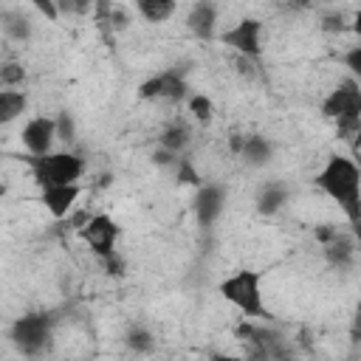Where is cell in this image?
I'll return each mask as SVG.
<instances>
[{"label":"cell","mask_w":361,"mask_h":361,"mask_svg":"<svg viewBox=\"0 0 361 361\" xmlns=\"http://www.w3.org/2000/svg\"><path fill=\"white\" fill-rule=\"evenodd\" d=\"M316 183L330 200L338 203V209L355 228L358 217H361V169H358V164L347 155H330L324 161V166L319 169Z\"/></svg>","instance_id":"obj_1"},{"label":"cell","mask_w":361,"mask_h":361,"mask_svg":"<svg viewBox=\"0 0 361 361\" xmlns=\"http://www.w3.org/2000/svg\"><path fill=\"white\" fill-rule=\"evenodd\" d=\"M220 296L231 302L245 319H268L262 302V274L254 268H237L231 276L220 282Z\"/></svg>","instance_id":"obj_2"},{"label":"cell","mask_w":361,"mask_h":361,"mask_svg":"<svg viewBox=\"0 0 361 361\" xmlns=\"http://www.w3.org/2000/svg\"><path fill=\"white\" fill-rule=\"evenodd\" d=\"M322 116L336 121L338 138L353 141L361 130V90H358V82L350 79V82H341L336 90H330L322 102Z\"/></svg>","instance_id":"obj_3"},{"label":"cell","mask_w":361,"mask_h":361,"mask_svg":"<svg viewBox=\"0 0 361 361\" xmlns=\"http://www.w3.org/2000/svg\"><path fill=\"white\" fill-rule=\"evenodd\" d=\"M31 169V178L39 189L62 186V183H79L85 175V161L73 152H48V155H25L23 158Z\"/></svg>","instance_id":"obj_4"},{"label":"cell","mask_w":361,"mask_h":361,"mask_svg":"<svg viewBox=\"0 0 361 361\" xmlns=\"http://www.w3.org/2000/svg\"><path fill=\"white\" fill-rule=\"evenodd\" d=\"M51 333H54V319L48 313H25L20 316L11 330H8V338L11 344L23 353V355H39L42 350H48L51 344Z\"/></svg>","instance_id":"obj_5"},{"label":"cell","mask_w":361,"mask_h":361,"mask_svg":"<svg viewBox=\"0 0 361 361\" xmlns=\"http://www.w3.org/2000/svg\"><path fill=\"white\" fill-rule=\"evenodd\" d=\"M220 42L226 48H231L234 56H245V59L257 62L262 56V20H257V17L237 20L231 28H226L220 34Z\"/></svg>","instance_id":"obj_6"},{"label":"cell","mask_w":361,"mask_h":361,"mask_svg":"<svg viewBox=\"0 0 361 361\" xmlns=\"http://www.w3.org/2000/svg\"><path fill=\"white\" fill-rule=\"evenodd\" d=\"M79 237L90 245V251L104 262L116 254V240H118V226L110 214H90V220L79 228Z\"/></svg>","instance_id":"obj_7"},{"label":"cell","mask_w":361,"mask_h":361,"mask_svg":"<svg viewBox=\"0 0 361 361\" xmlns=\"http://www.w3.org/2000/svg\"><path fill=\"white\" fill-rule=\"evenodd\" d=\"M186 93H189V85H186L183 73L175 71V68L161 71V73L144 79L141 87H138V96H141L144 102H152V99H161V102H180V99H186Z\"/></svg>","instance_id":"obj_8"},{"label":"cell","mask_w":361,"mask_h":361,"mask_svg":"<svg viewBox=\"0 0 361 361\" xmlns=\"http://www.w3.org/2000/svg\"><path fill=\"white\" fill-rule=\"evenodd\" d=\"M23 147L28 149V155H48L54 152V141H56V121L51 116H34L25 121L23 133H20Z\"/></svg>","instance_id":"obj_9"},{"label":"cell","mask_w":361,"mask_h":361,"mask_svg":"<svg viewBox=\"0 0 361 361\" xmlns=\"http://www.w3.org/2000/svg\"><path fill=\"white\" fill-rule=\"evenodd\" d=\"M82 197V183H62V186H48L39 192L42 206L51 212V217L62 220L76 209V200Z\"/></svg>","instance_id":"obj_10"},{"label":"cell","mask_w":361,"mask_h":361,"mask_svg":"<svg viewBox=\"0 0 361 361\" xmlns=\"http://www.w3.org/2000/svg\"><path fill=\"white\" fill-rule=\"evenodd\" d=\"M226 206V189L217 183H200L197 195H195V214L200 226H212Z\"/></svg>","instance_id":"obj_11"},{"label":"cell","mask_w":361,"mask_h":361,"mask_svg":"<svg viewBox=\"0 0 361 361\" xmlns=\"http://www.w3.org/2000/svg\"><path fill=\"white\" fill-rule=\"evenodd\" d=\"M186 25L197 39H212L217 28V6L214 3H195L186 14Z\"/></svg>","instance_id":"obj_12"},{"label":"cell","mask_w":361,"mask_h":361,"mask_svg":"<svg viewBox=\"0 0 361 361\" xmlns=\"http://www.w3.org/2000/svg\"><path fill=\"white\" fill-rule=\"evenodd\" d=\"M158 144H161V149H166L169 155L180 158V155H186V149H189V144H192V127H189L186 121L175 118V121H169V124L161 130Z\"/></svg>","instance_id":"obj_13"},{"label":"cell","mask_w":361,"mask_h":361,"mask_svg":"<svg viewBox=\"0 0 361 361\" xmlns=\"http://www.w3.org/2000/svg\"><path fill=\"white\" fill-rule=\"evenodd\" d=\"M240 155H243L245 164H251V166H262V164L271 161V155H274V144H271L265 135L251 133V135H243Z\"/></svg>","instance_id":"obj_14"},{"label":"cell","mask_w":361,"mask_h":361,"mask_svg":"<svg viewBox=\"0 0 361 361\" xmlns=\"http://www.w3.org/2000/svg\"><path fill=\"white\" fill-rule=\"evenodd\" d=\"M324 257H327V262L336 265V268H350L353 259H355V243H353L347 234L336 231V237L324 245Z\"/></svg>","instance_id":"obj_15"},{"label":"cell","mask_w":361,"mask_h":361,"mask_svg":"<svg viewBox=\"0 0 361 361\" xmlns=\"http://www.w3.org/2000/svg\"><path fill=\"white\" fill-rule=\"evenodd\" d=\"M25 110H28V96H25V90L0 87V127H3V124H11V121L20 118Z\"/></svg>","instance_id":"obj_16"},{"label":"cell","mask_w":361,"mask_h":361,"mask_svg":"<svg viewBox=\"0 0 361 361\" xmlns=\"http://www.w3.org/2000/svg\"><path fill=\"white\" fill-rule=\"evenodd\" d=\"M285 203H288V189H285L282 183H268V186H262V192L257 195V212L265 214V217L276 214Z\"/></svg>","instance_id":"obj_17"},{"label":"cell","mask_w":361,"mask_h":361,"mask_svg":"<svg viewBox=\"0 0 361 361\" xmlns=\"http://www.w3.org/2000/svg\"><path fill=\"white\" fill-rule=\"evenodd\" d=\"M135 11L147 23H166L178 11V6L172 0H135Z\"/></svg>","instance_id":"obj_18"},{"label":"cell","mask_w":361,"mask_h":361,"mask_svg":"<svg viewBox=\"0 0 361 361\" xmlns=\"http://www.w3.org/2000/svg\"><path fill=\"white\" fill-rule=\"evenodd\" d=\"M3 31L14 39V42H28L34 34V23L23 14V11H6L3 14Z\"/></svg>","instance_id":"obj_19"},{"label":"cell","mask_w":361,"mask_h":361,"mask_svg":"<svg viewBox=\"0 0 361 361\" xmlns=\"http://www.w3.org/2000/svg\"><path fill=\"white\" fill-rule=\"evenodd\" d=\"M124 344H127V350H133L135 355H149V353L155 350V336H152L144 324H135V327L127 330Z\"/></svg>","instance_id":"obj_20"},{"label":"cell","mask_w":361,"mask_h":361,"mask_svg":"<svg viewBox=\"0 0 361 361\" xmlns=\"http://www.w3.org/2000/svg\"><path fill=\"white\" fill-rule=\"evenodd\" d=\"M186 107H189V113H192V118H195L197 124H212V118H214V102H212L206 93L189 96Z\"/></svg>","instance_id":"obj_21"},{"label":"cell","mask_w":361,"mask_h":361,"mask_svg":"<svg viewBox=\"0 0 361 361\" xmlns=\"http://www.w3.org/2000/svg\"><path fill=\"white\" fill-rule=\"evenodd\" d=\"M23 82H25V65L23 62H17V59L0 62V87L17 90Z\"/></svg>","instance_id":"obj_22"},{"label":"cell","mask_w":361,"mask_h":361,"mask_svg":"<svg viewBox=\"0 0 361 361\" xmlns=\"http://www.w3.org/2000/svg\"><path fill=\"white\" fill-rule=\"evenodd\" d=\"M175 175H178L180 183H189V186H200L203 183L200 175H197V169H195V164L189 161V155H180L175 161Z\"/></svg>","instance_id":"obj_23"},{"label":"cell","mask_w":361,"mask_h":361,"mask_svg":"<svg viewBox=\"0 0 361 361\" xmlns=\"http://www.w3.org/2000/svg\"><path fill=\"white\" fill-rule=\"evenodd\" d=\"M54 121H56V138H62V141H73V135H76V124H73L71 113L62 110Z\"/></svg>","instance_id":"obj_24"},{"label":"cell","mask_w":361,"mask_h":361,"mask_svg":"<svg viewBox=\"0 0 361 361\" xmlns=\"http://www.w3.org/2000/svg\"><path fill=\"white\" fill-rule=\"evenodd\" d=\"M344 65L350 68V73H353V76H358V73H361V45H353V48L344 54Z\"/></svg>","instance_id":"obj_25"},{"label":"cell","mask_w":361,"mask_h":361,"mask_svg":"<svg viewBox=\"0 0 361 361\" xmlns=\"http://www.w3.org/2000/svg\"><path fill=\"white\" fill-rule=\"evenodd\" d=\"M322 28H324V31L338 34V31H344L347 25H344V17H341V14H327V17L322 20Z\"/></svg>","instance_id":"obj_26"},{"label":"cell","mask_w":361,"mask_h":361,"mask_svg":"<svg viewBox=\"0 0 361 361\" xmlns=\"http://www.w3.org/2000/svg\"><path fill=\"white\" fill-rule=\"evenodd\" d=\"M34 8H37L39 14H45L48 20H59V8H56V3H54V0H45V3H42V0H37V3H34Z\"/></svg>","instance_id":"obj_27"},{"label":"cell","mask_w":361,"mask_h":361,"mask_svg":"<svg viewBox=\"0 0 361 361\" xmlns=\"http://www.w3.org/2000/svg\"><path fill=\"white\" fill-rule=\"evenodd\" d=\"M234 65H237V73L240 76H254L257 73V68H254V59H245V56H234Z\"/></svg>","instance_id":"obj_28"},{"label":"cell","mask_w":361,"mask_h":361,"mask_svg":"<svg viewBox=\"0 0 361 361\" xmlns=\"http://www.w3.org/2000/svg\"><path fill=\"white\" fill-rule=\"evenodd\" d=\"M104 268H107V274H124V262H121V257H118V251L110 257V259H104Z\"/></svg>","instance_id":"obj_29"},{"label":"cell","mask_w":361,"mask_h":361,"mask_svg":"<svg viewBox=\"0 0 361 361\" xmlns=\"http://www.w3.org/2000/svg\"><path fill=\"white\" fill-rule=\"evenodd\" d=\"M152 161H155V164H164V166H169V164L175 166V161H178V158H175V155H169L166 149H155V152H152Z\"/></svg>","instance_id":"obj_30"},{"label":"cell","mask_w":361,"mask_h":361,"mask_svg":"<svg viewBox=\"0 0 361 361\" xmlns=\"http://www.w3.org/2000/svg\"><path fill=\"white\" fill-rule=\"evenodd\" d=\"M209 361H245L243 355H223V353H214Z\"/></svg>","instance_id":"obj_31"}]
</instances>
